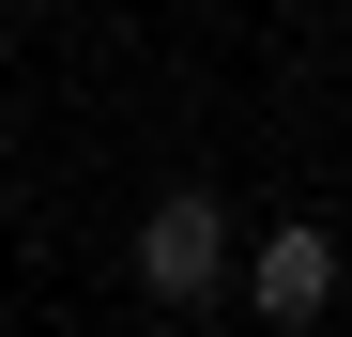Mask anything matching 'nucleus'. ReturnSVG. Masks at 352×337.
<instances>
[{
    "label": "nucleus",
    "instance_id": "2",
    "mask_svg": "<svg viewBox=\"0 0 352 337\" xmlns=\"http://www.w3.org/2000/svg\"><path fill=\"white\" fill-rule=\"evenodd\" d=\"M322 307H337V230H322V215H276V230L245 246V322L307 337Z\"/></svg>",
    "mask_w": 352,
    "mask_h": 337
},
{
    "label": "nucleus",
    "instance_id": "1",
    "mask_svg": "<svg viewBox=\"0 0 352 337\" xmlns=\"http://www.w3.org/2000/svg\"><path fill=\"white\" fill-rule=\"evenodd\" d=\"M138 292L153 307H230V199L214 184H168L138 215Z\"/></svg>",
    "mask_w": 352,
    "mask_h": 337
}]
</instances>
